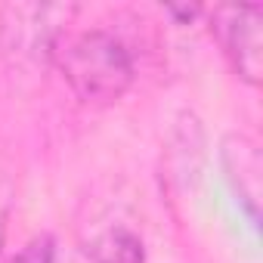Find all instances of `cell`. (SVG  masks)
Segmentation results:
<instances>
[{
	"mask_svg": "<svg viewBox=\"0 0 263 263\" xmlns=\"http://www.w3.org/2000/svg\"><path fill=\"white\" fill-rule=\"evenodd\" d=\"M53 68L87 105H108L121 99L137 74L127 44L105 28L62 34L53 50Z\"/></svg>",
	"mask_w": 263,
	"mask_h": 263,
	"instance_id": "obj_1",
	"label": "cell"
},
{
	"mask_svg": "<svg viewBox=\"0 0 263 263\" xmlns=\"http://www.w3.org/2000/svg\"><path fill=\"white\" fill-rule=\"evenodd\" d=\"M74 7L53 4H7L0 7V56L22 74H37L53 65V50L65 34V19Z\"/></svg>",
	"mask_w": 263,
	"mask_h": 263,
	"instance_id": "obj_2",
	"label": "cell"
},
{
	"mask_svg": "<svg viewBox=\"0 0 263 263\" xmlns=\"http://www.w3.org/2000/svg\"><path fill=\"white\" fill-rule=\"evenodd\" d=\"M211 34L217 37L223 56L229 59L238 81L248 87H260L263 74V7L238 4V7H214L208 10Z\"/></svg>",
	"mask_w": 263,
	"mask_h": 263,
	"instance_id": "obj_3",
	"label": "cell"
},
{
	"mask_svg": "<svg viewBox=\"0 0 263 263\" xmlns=\"http://www.w3.org/2000/svg\"><path fill=\"white\" fill-rule=\"evenodd\" d=\"M220 164H223V174H226L241 211L257 226L260 223V195H263L260 146L245 134H226L220 143Z\"/></svg>",
	"mask_w": 263,
	"mask_h": 263,
	"instance_id": "obj_4",
	"label": "cell"
},
{
	"mask_svg": "<svg viewBox=\"0 0 263 263\" xmlns=\"http://www.w3.org/2000/svg\"><path fill=\"white\" fill-rule=\"evenodd\" d=\"M84 254L90 263H146L143 238L124 223L99 229L90 241H84Z\"/></svg>",
	"mask_w": 263,
	"mask_h": 263,
	"instance_id": "obj_5",
	"label": "cell"
},
{
	"mask_svg": "<svg viewBox=\"0 0 263 263\" xmlns=\"http://www.w3.org/2000/svg\"><path fill=\"white\" fill-rule=\"evenodd\" d=\"M10 263H56V245L50 235H37L31 238Z\"/></svg>",
	"mask_w": 263,
	"mask_h": 263,
	"instance_id": "obj_6",
	"label": "cell"
},
{
	"mask_svg": "<svg viewBox=\"0 0 263 263\" xmlns=\"http://www.w3.org/2000/svg\"><path fill=\"white\" fill-rule=\"evenodd\" d=\"M164 10H167L171 16H177L180 22H192V19H195V16L201 13L198 7H164Z\"/></svg>",
	"mask_w": 263,
	"mask_h": 263,
	"instance_id": "obj_7",
	"label": "cell"
},
{
	"mask_svg": "<svg viewBox=\"0 0 263 263\" xmlns=\"http://www.w3.org/2000/svg\"><path fill=\"white\" fill-rule=\"evenodd\" d=\"M4 238H7V223H4V214H0V248H4Z\"/></svg>",
	"mask_w": 263,
	"mask_h": 263,
	"instance_id": "obj_8",
	"label": "cell"
}]
</instances>
